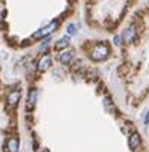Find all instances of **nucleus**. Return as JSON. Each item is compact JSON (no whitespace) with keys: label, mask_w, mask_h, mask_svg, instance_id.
I'll return each mask as SVG.
<instances>
[{"label":"nucleus","mask_w":149,"mask_h":152,"mask_svg":"<svg viewBox=\"0 0 149 152\" xmlns=\"http://www.w3.org/2000/svg\"><path fill=\"white\" fill-rule=\"evenodd\" d=\"M109 53H110V48L105 42H98L96 45H93V48L91 50V59L95 60V62H101V60H105L109 57Z\"/></svg>","instance_id":"f257e3e1"},{"label":"nucleus","mask_w":149,"mask_h":152,"mask_svg":"<svg viewBox=\"0 0 149 152\" xmlns=\"http://www.w3.org/2000/svg\"><path fill=\"white\" fill-rule=\"evenodd\" d=\"M57 26H59L57 21H51V23H50L48 26H45V27L39 29L38 32H35V33H33V38H36V39H39V38H45V36L51 35V33L57 29Z\"/></svg>","instance_id":"f03ea898"},{"label":"nucleus","mask_w":149,"mask_h":152,"mask_svg":"<svg viewBox=\"0 0 149 152\" xmlns=\"http://www.w3.org/2000/svg\"><path fill=\"white\" fill-rule=\"evenodd\" d=\"M50 65H51V57H50L48 54L42 56L41 60H39V63H38V71H41V72L47 71V69L50 68Z\"/></svg>","instance_id":"7ed1b4c3"},{"label":"nucleus","mask_w":149,"mask_h":152,"mask_svg":"<svg viewBox=\"0 0 149 152\" xmlns=\"http://www.w3.org/2000/svg\"><path fill=\"white\" fill-rule=\"evenodd\" d=\"M20 98H21V91H20V89H15V91H12V92L8 95V104H9L11 107H15V105L18 104Z\"/></svg>","instance_id":"20e7f679"},{"label":"nucleus","mask_w":149,"mask_h":152,"mask_svg":"<svg viewBox=\"0 0 149 152\" xmlns=\"http://www.w3.org/2000/svg\"><path fill=\"white\" fill-rule=\"evenodd\" d=\"M140 142H142V139H140V134H137V133L131 134V136H130V139H128V146H130V149L136 151V149L140 146Z\"/></svg>","instance_id":"39448f33"},{"label":"nucleus","mask_w":149,"mask_h":152,"mask_svg":"<svg viewBox=\"0 0 149 152\" xmlns=\"http://www.w3.org/2000/svg\"><path fill=\"white\" fill-rule=\"evenodd\" d=\"M36 96H38V89H30L27 98V110H32L33 105L36 104Z\"/></svg>","instance_id":"423d86ee"},{"label":"nucleus","mask_w":149,"mask_h":152,"mask_svg":"<svg viewBox=\"0 0 149 152\" xmlns=\"http://www.w3.org/2000/svg\"><path fill=\"white\" fill-rule=\"evenodd\" d=\"M8 152H18V149H20V140L17 139V137H11L9 140H8Z\"/></svg>","instance_id":"0eeeda50"},{"label":"nucleus","mask_w":149,"mask_h":152,"mask_svg":"<svg viewBox=\"0 0 149 152\" xmlns=\"http://www.w3.org/2000/svg\"><path fill=\"white\" fill-rule=\"evenodd\" d=\"M134 38H136V29H134V26H130L128 29H125V32H123V39H125L126 42H133Z\"/></svg>","instance_id":"6e6552de"},{"label":"nucleus","mask_w":149,"mask_h":152,"mask_svg":"<svg viewBox=\"0 0 149 152\" xmlns=\"http://www.w3.org/2000/svg\"><path fill=\"white\" fill-rule=\"evenodd\" d=\"M72 56H74V51H72V50L63 51V53L59 56V62H60V63H63V65H66V63H69V62H71Z\"/></svg>","instance_id":"1a4fd4ad"},{"label":"nucleus","mask_w":149,"mask_h":152,"mask_svg":"<svg viewBox=\"0 0 149 152\" xmlns=\"http://www.w3.org/2000/svg\"><path fill=\"white\" fill-rule=\"evenodd\" d=\"M69 45V38L68 36H63L62 39H59L56 42V50H63V48H66Z\"/></svg>","instance_id":"9d476101"},{"label":"nucleus","mask_w":149,"mask_h":152,"mask_svg":"<svg viewBox=\"0 0 149 152\" xmlns=\"http://www.w3.org/2000/svg\"><path fill=\"white\" fill-rule=\"evenodd\" d=\"M68 33L69 35H74L75 33V24H69L68 26Z\"/></svg>","instance_id":"9b49d317"},{"label":"nucleus","mask_w":149,"mask_h":152,"mask_svg":"<svg viewBox=\"0 0 149 152\" xmlns=\"http://www.w3.org/2000/svg\"><path fill=\"white\" fill-rule=\"evenodd\" d=\"M113 41H115V44H116V45H119V44H121V36H115Z\"/></svg>","instance_id":"f8f14e48"},{"label":"nucleus","mask_w":149,"mask_h":152,"mask_svg":"<svg viewBox=\"0 0 149 152\" xmlns=\"http://www.w3.org/2000/svg\"><path fill=\"white\" fill-rule=\"evenodd\" d=\"M145 124H146V125L149 124V112H146V116H145Z\"/></svg>","instance_id":"ddd939ff"}]
</instances>
